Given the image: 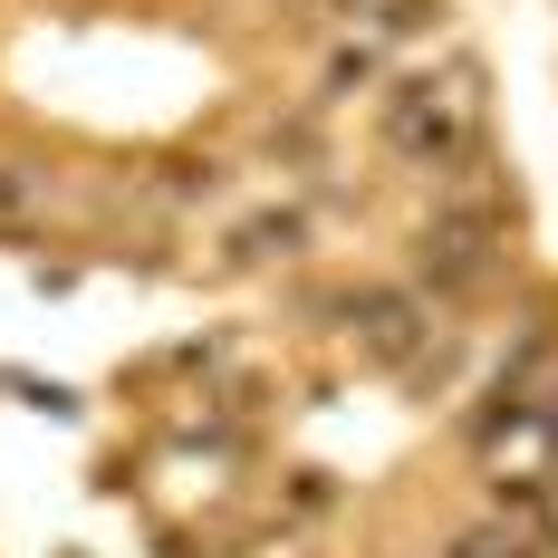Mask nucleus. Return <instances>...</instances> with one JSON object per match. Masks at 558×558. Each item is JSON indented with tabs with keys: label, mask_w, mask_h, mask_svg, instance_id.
I'll return each mask as SVG.
<instances>
[{
	"label": "nucleus",
	"mask_w": 558,
	"mask_h": 558,
	"mask_svg": "<svg viewBox=\"0 0 558 558\" xmlns=\"http://www.w3.org/2000/svg\"><path fill=\"white\" fill-rule=\"evenodd\" d=\"M347 328H356V347H366L376 366H395V376H414V366L434 356V308H424V289H366V299L347 308Z\"/></svg>",
	"instance_id": "2"
},
{
	"label": "nucleus",
	"mask_w": 558,
	"mask_h": 558,
	"mask_svg": "<svg viewBox=\"0 0 558 558\" xmlns=\"http://www.w3.org/2000/svg\"><path fill=\"white\" fill-rule=\"evenodd\" d=\"M376 125H386V155H395V165L452 173V165H472V155H482V87H472V68L404 77V87H386Z\"/></svg>",
	"instance_id": "1"
},
{
	"label": "nucleus",
	"mask_w": 558,
	"mask_h": 558,
	"mask_svg": "<svg viewBox=\"0 0 558 558\" xmlns=\"http://www.w3.org/2000/svg\"><path fill=\"white\" fill-rule=\"evenodd\" d=\"M39 213H49V173L20 165V155H0V241H10V231H29Z\"/></svg>",
	"instance_id": "4"
},
{
	"label": "nucleus",
	"mask_w": 558,
	"mask_h": 558,
	"mask_svg": "<svg viewBox=\"0 0 558 558\" xmlns=\"http://www.w3.org/2000/svg\"><path fill=\"white\" fill-rule=\"evenodd\" d=\"M452 558H530L510 530H472V539H452Z\"/></svg>",
	"instance_id": "5"
},
{
	"label": "nucleus",
	"mask_w": 558,
	"mask_h": 558,
	"mask_svg": "<svg viewBox=\"0 0 558 558\" xmlns=\"http://www.w3.org/2000/svg\"><path fill=\"white\" fill-rule=\"evenodd\" d=\"M222 251L231 260H289V251H308V213H299V203H260L251 222H231Z\"/></svg>",
	"instance_id": "3"
}]
</instances>
